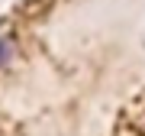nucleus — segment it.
I'll return each instance as SVG.
<instances>
[{
    "mask_svg": "<svg viewBox=\"0 0 145 136\" xmlns=\"http://www.w3.org/2000/svg\"><path fill=\"white\" fill-rule=\"evenodd\" d=\"M10 58H13V39L10 36H0V68H7Z\"/></svg>",
    "mask_w": 145,
    "mask_h": 136,
    "instance_id": "obj_1",
    "label": "nucleus"
}]
</instances>
